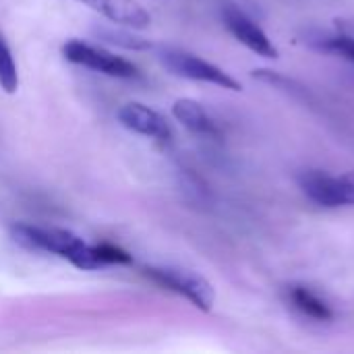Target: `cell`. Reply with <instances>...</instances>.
<instances>
[{"label":"cell","mask_w":354,"mask_h":354,"mask_svg":"<svg viewBox=\"0 0 354 354\" xmlns=\"http://www.w3.org/2000/svg\"><path fill=\"white\" fill-rule=\"evenodd\" d=\"M100 35L112 44H118V46H124V48H133V50H147L151 48V44L143 37H135L131 33H122V31H114V29H102Z\"/></svg>","instance_id":"obj_13"},{"label":"cell","mask_w":354,"mask_h":354,"mask_svg":"<svg viewBox=\"0 0 354 354\" xmlns=\"http://www.w3.org/2000/svg\"><path fill=\"white\" fill-rule=\"evenodd\" d=\"M319 48L326 50V52H334L342 58H346L348 62L354 64V37L353 35H346V33H338V35H332V37H324L319 41Z\"/></svg>","instance_id":"obj_12"},{"label":"cell","mask_w":354,"mask_h":354,"mask_svg":"<svg viewBox=\"0 0 354 354\" xmlns=\"http://www.w3.org/2000/svg\"><path fill=\"white\" fill-rule=\"evenodd\" d=\"M172 114L191 133L205 135V137H218L220 135V129L214 122V118L205 112V108L199 102H195L191 97L176 100L172 106Z\"/></svg>","instance_id":"obj_9"},{"label":"cell","mask_w":354,"mask_h":354,"mask_svg":"<svg viewBox=\"0 0 354 354\" xmlns=\"http://www.w3.org/2000/svg\"><path fill=\"white\" fill-rule=\"evenodd\" d=\"M118 122L143 137H153V139H168L170 137V124L168 120L151 110L145 104L139 102H129L118 110Z\"/></svg>","instance_id":"obj_7"},{"label":"cell","mask_w":354,"mask_h":354,"mask_svg":"<svg viewBox=\"0 0 354 354\" xmlns=\"http://www.w3.org/2000/svg\"><path fill=\"white\" fill-rule=\"evenodd\" d=\"M145 276L156 282L158 286L176 292L185 297L189 303H193L199 311H212L216 303V290L214 286L199 274L183 268H145Z\"/></svg>","instance_id":"obj_3"},{"label":"cell","mask_w":354,"mask_h":354,"mask_svg":"<svg viewBox=\"0 0 354 354\" xmlns=\"http://www.w3.org/2000/svg\"><path fill=\"white\" fill-rule=\"evenodd\" d=\"M288 301L292 303L295 309H299L303 315L311 317V319H317V322H330L334 317L330 305L319 299L309 286H301V284H295L288 288Z\"/></svg>","instance_id":"obj_10"},{"label":"cell","mask_w":354,"mask_h":354,"mask_svg":"<svg viewBox=\"0 0 354 354\" xmlns=\"http://www.w3.org/2000/svg\"><path fill=\"white\" fill-rule=\"evenodd\" d=\"M303 193L324 207L354 205V170L344 174H328L324 170H307L299 178Z\"/></svg>","instance_id":"obj_4"},{"label":"cell","mask_w":354,"mask_h":354,"mask_svg":"<svg viewBox=\"0 0 354 354\" xmlns=\"http://www.w3.org/2000/svg\"><path fill=\"white\" fill-rule=\"evenodd\" d=\"M10 236L17 245L35 253H52L62 259H68L75 268L91 272L106 268L100 255L97 245H87L81 236L64 228H46L31 224H15Z\"/></svg>","instance_id":"obj_1"},{"label":"cell","mask_w":354,"mask_h":354,"mask_svg":"<svg viewBox=\"0 0 354 354\" xmlns=\"http://www.w3.org/2000/svg\"><path fill=\"white\" fill-rule=\"evenodd\" d=\"M222 21L226 25V29L243 44L247 46L251 52H255L257 56L263 58H278V48L274 46V41L268 37V33L249 17L245 15L239 6L234 4H224L222 6Z\"/></svg>","instance_id":"obj_6"},{"label":"cell","mask_w":354,"mask_h":354,"mask_svg":"<svg viewBox=\"0 0 354 354\" xmlns=\"http://www.w3.org/2000/svg\"><path fill=\"white\" fill-rule=\"evenodd\" d=\"M77 2L91 6L93 10H97L100 15H104L116 25L145 29L151 23L149 12L135 0H77Z\"/></svg>","instance_id":"obj_8"},{"label":"cell","mask_w":354,"mask_h":354,"mask_svg":"<svg viewBox=\"0 0 354 354\" xmlns=\"http://www.w3.org/2000/svg\"><path fill=\"white\" fill-rule=\"evenodd\" d=\"M0 87L6 93H15L19 89V71H17V62L15 56L10 52L8 41L4 39V35L0 33Z\"/></svg>","instance_id":"obj_11"},{"label":"cell","mask_w":354,"mask_h":354,"mask_svg":"<svg viewBox=\"0 0 354 354\" xmlns=\"http://www.w3.org/2000/svg\"><path fill=\"white\" fill-rule=\"evenodd\" d=\"M160 62L176 77L191 79V81H201V83H212L222 89L230 91H241L243 85L228 75L224 68L203 60L201 56L180 50V48H162L160 50Z\"/></svg>","instance_id":"obj_2"},{"label":"cell","mask_w":354,"mask_h":354,"mask_svg":"<svg viewBox=\"0 0 354 354\" xmlns=\"http://www.w3.org/2000/svg\"><path fill=\"white\" fill-rule=\"evenodd\" d=\"M62 54L68 62L91 68L95 73H104L108 77L116 79H133L137 77V66L129 62L122 56H116L114 52L81 41V39H71L62 46Z\"/></svg>","instance_id":"obj_5"}]
</instances>
